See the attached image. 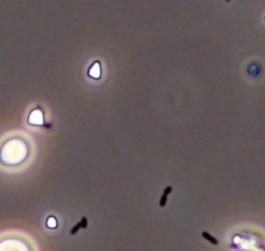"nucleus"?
Wrapping results in <instances>:
<instances>
[{
    "label": "nucleus",
    "mask_w": 265,
    "mask_h": 251,
    "mask_svg": "<svg viewBox=\"0 0 265 251\" xmlns=\"http://www.w3.org/2000/svg\"><path fill=\"white\" fill-rule=\"evenodd\" d=\"M47 225H48V228H56V220L55 217H50L48 220H47Z\"/></svg>",
    "instance_id": "3"
},
{
    "label": "nucleus",
    "mask_w": 265,
    "mask_h": 251,
    "mask_svg": "<svg viewBox=\"0 0 265 251\" xmlns=\"http://www.w3.org/2000/svg\"><path fill=\"white\" fill-rule=\"evenodd\" d=\"M202 236H203L204 240H207L208 242H209V243L215 245V246H216V245H218V241H217L215 237H212V236H211L208 232H203V233H202Z\"/></svg>",
    "instance_id": "2"
},
{
    "label": "nucleus",
    "mask_w": 265,
    "mask_h": 251,
    "mask_svg": "<svg viewBox=\"0 0 265 251\" xmlns=\"http://www.w3.org/2000/svg\"><path fill=\"white\" fill-rule=\"evenodd\" d=\"M172 190H173L172 186H168V187L164 190L163 195H161V198H160V207H165V204H166V199H168V194L172 193Z\"/></svg>",
    "instance_id": "1"
},
{
    "label": "nucleus",
    "mask_w": 265,
    "mask_h": 251,
    "mask_svg": "<svg viewBox=\"0 0 265 251\" xmlns=\"http://www.w3.org/2000/svg\"><path fill=\"white\" fill-rule=\"evenodd\" d=\"M226 2H231V0H226Z\"/></svg>",
    "instance_id": "6"
},
{
    "label": "nucleus",
    "mask_w": 265,
    "mask_h": 251,
    "mask_svg": "<svg viewBox=\"0 0 265 251\" xmlns=\"http://www.w3.org/2000/svg\"><path fill=\"white\" fill-rule=\"evenodd\" d=\"M81 224H82V229H86L87 228V219L86 217H82V220H81Z\"/></svg>",
    "instance_id": "5"
},
{
    "label": "nucleus",
    "mask_w": 265,
    "mask_h": 251,
    "mask_svg": "<svg viewBox=\"0 0 265 251\" xmlns=\"http://www.w3.org/2000/svg\"><path fill=\"white\" fill-rule=\"evenodd\" d=\"M81 228H82V224H81V221H79V223H78V224H76V225H74V228H73V229H72V230H70V234H73V236H74V234H76V233H77L78 230H79V229H81Z\"/></svg>",
    "instance_id": "4"
}]
</instances>
